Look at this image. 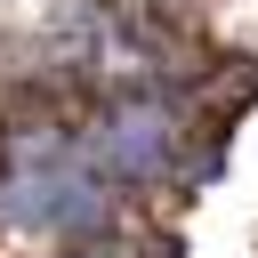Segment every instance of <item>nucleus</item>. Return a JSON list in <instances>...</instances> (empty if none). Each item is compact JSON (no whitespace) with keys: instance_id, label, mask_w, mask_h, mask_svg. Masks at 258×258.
<instances>
[{"instance_id":"obj_1","label":"nucleus","mask_w":258,"mask_h":258,"mask_svg":"<svg viewBox=\"0 0 258 258\" xmlns=\"http://www.w3.org/2000/svg\"><path fill=\"white\" fill-rule=\"evenodd\" d=\"M64 258H113V250H64Z\"/></svg>"}]
</instances>
